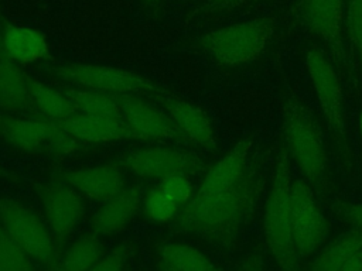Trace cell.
<instances>
[{"mask_svg": "<svg viewBox=\"0 0 362 271\" xmlns=\"http://www.w3.org/2000/svg\"><path fill=\"white\" fill-rule=\"evenodd\" d=\"M291 224L300 260L317 253L329 236V226L320 210L311 186L304 179L291 182Z\"/></svg>", "mask_w": 362, "mask_h": 271, "instance_id": "30bf717a", "label": "cell"}, {"mask_svg": "<svg viewBox=\"0 0 362 271\" xmlns=\"http://www.w3.org/2000/svg\"><path fill=\"white\" fill-rule=\"evenodd\" d=\"M154 263L157 271H223L202 250L180 240H160Z\"/></svg>", "mask_w": 362, "mask_h": 271, "instance_id": "ffe728a7", "label": "cell"}, {"mask_svg": "<svg viewBox=\"0 0 362 271\" xmlns=\"http://www.w3.org/2000/svg\"><path fill=\"white\" fill-rule=\"evenodd\" d=\"M0 138L20 152L55 158L74 155L89 145L72 137L49 119L23 117L8 113H0Z\"/></svg>", "mask_w": 362, "mask_h": 271, "instance_id": "277c9868", "label": "cell"}, {"mask_svg": "<svg viewBox=\"0 0 362 271\" xmlns=\"http://www.w3.org/2000/svg\"><path fill=\"white\" fill-rule=\"evenodd\" d=\"M359 131H361V137H362V110L359 114Z\"/></svg>", "mask_w": 362, "mask_h": 271, "instance_id": "d590c367", "label": "cell"}, {"mask_svg": "<svg viewBox=\"0 0 362 271\" xmlns=\"http://www.w3.org/2000/svg\"><path fill=\"white\" fill-rule=\"evenodd\" d=\"M158 188L181 207L187 205L195 195V189L189 176L184 174H174L163 178L158 183Z\"/></svg>", "mask_w": 362, "mask_h": 271, "instance_id": "f1b7e54d", "label": "cell"}, {"mask_svg": "<svg viewBox=\"0 0 362 271\" xmlns=\"http://www.w3.org/2000/svg\"><path fill=\"white\" fill-rule=\"evenodd\" d=\"M105 254L100 237L90 231L69 244L52 271H89Z\"/></svg>", "mask_w": 362, "mask_h": 271, "instance_id": "7402d4cb", "label": "cell"}, {"mask_svg": "<svg viewBox=\"0 0 362 271\" xmlns=\"http://www.w3.org/2000/svg\"><path fill=\"white\" fill-rule=\"evenodd\" d=\"M136 248L133 241H122L107 251L89 271H130Z\"/></svg>", "mask_w": 362, "mask_h": 271, "instance_id": "4316f807", "label": "cell"}, {"mask_svg": "<svg viewBox=\"0 0 362 271\" xmlns=\"http://www.w3.org/2000/svg\"><path fill=\"white\" fill-rule=\"evenodd\" d=\"M305 66L328 127L345 141L344 95L335 69L320 49L307 52Z\"/></svg>", "mask_w": 362, "mask_h": 271, "instance_id": "7c38bea8", "label": "cell"}, {"mask_svg": "<svg viewBox=\"0 0 362 271\" xmlns=\"http://www.w3.org/2000/svg\"><path fill=\"white\" fill-rule=\"evenodd\" d=\"M273 31V18H253L209 31L195 40V47L218 64L235 66L257 59Z\"/></svg>", "mask_w": 362, "mask_h": 271, "instance_id": "5b68a950", "label": "cell"}, {"mask_svg": "<svg viewBox=\"0 0 362 271\" xmlns=\"http://www.w3.org/2000/svg\"><path fill=\"white\" fill-rule=\"evenodd\" d=\"M151 99L173 119L188 143L199 145L208 151H216L218 141L215 128L208 113L202 107L170 93L154 95Z\"/></svg>", "mask_w": 362, "mask_h": 271, "instance_id": "5bb4252c", "label": "cell"}, {"mask_svg": "<svg viewBox=\"0 0 362 271\" xmlns=\"http://www.w3.org/2000/svg\"><path fill=\"white\" fill-rule=\"evenodd\" d=\"M245 1L246 0H206L197 11L198 14H206V16L218 14V13H223L230 8H235Z\"/></svg>", "mask_w": 362, "mask_h": 271, "instance_id": "f546056e", "label": "cell"}, {"mask_svg": "<svg viewBox=\"0 0 362 271\" xmlns=\"http://www.w3.org/2000/svg\"><path fill=\"white\" fill-rule=\"evenodd\" d=\"M123 120L141 141H174L189 144L173 119L139 95H115Z\"/></svg>", "mask_w": 362, "mask_h": 271, "instance_id": "8fae6325", "label": "cell"}, {"mask_svg": "<svg viewBox=\"0 0 362 271\" xmlns=\"http://www.w3.org/2000/svg\"><path fill=\"white\" fill-rule=\"evenodd\" d=\"M64 95L71 100L78 113L86 116H102V117H116L123 119L122 109L115 97V95L86 89L68 86L61 89Z\"/></svg>", "mask_w": 362, "mask_h": 271, "instance_id": "cb8c5ba5", "label": "cell"}, {"mask_svg": "<svg viewBox=\"0 0 362 271\" xmlns=\"http://www.w3.org/2000/svg\"><path fill=\"white\" fill-rule=\"evenodd\" d=\"M284 147L303 174L305 182L322 188L327 174V151L322 131L310 109L297 97L290 96L283 110Z\"/></svg>", "mask_w": 362, "mask_h": 271, "instance_id": "3957f363", "label": "cell"}, {"mask_svg": "<svg viewBox=\"0 0 362 271\" xmlns=\"http://www.w3.org/2000/svg\"><path fill=\"white\" fill-rule=\"evenodd\" d=\"M235 271H264V257L262 250H250L239 263Z\"/></svg>", "mask_w": 362, "mask_h": 271, "instance_id": "4dcf8cb0", "label": "cell"}, {"mask_svg": "<svg viewBox=\"0 0 362 271\" xmlns=\"http://www.w3.org/2000/svg\"><path fill=\"white\" fill-rule=\"evenodd\" d=\"M28 89L40 117H45L55 123H59L78 113L62 90L54 89L30 75Z\"/></svg>", "mask_w": 362, "mask_h": 271, "instance_id": "603a6c76", "label": "cell"}, {"mask_svg": "<svg viewBox=\"0 0 362 271\" xmlns=\"http://www.w3.org/2000/svg\"><path fill=\"white\" fill-rule=\"evenodd\" d=\"M34 192L41 202L47 224L58 247L62 248L86 213L85 198L57 176L35 182Z\"/></svg>", "mask_w": 362, "mask_h": 271, "instance_id": "ba28073f", "label": "cell"}, {"mask_svg": "<svg viewBox=\"0 0 362 271\" xmlns=\"http://www.w3.org/2000/svg\"><path fill=\"white\" fill-rule=\"evenodd\" d=\"M146 3H147L151 8H154V7L158 4V0H146Z\"/></svg>", "mask_w": 362, "mask_h": 271, "instance_id": "e575fe53", "label": "cell"}, {"mask_svg": "<svg viewBox=\"0 0 362 271\" xmlns=\"http://www.w3.org/2000/svg\"><path fill=\"white\" fill-rule=\"evenodd\" d=\"M0 179H6V181H11V182H18V176H16L13 172H10L3 165H0Z\"/></svg>", "mask_w": 362, "mask_h": 271, "instance_id": "836d02e7", "label": "cell"}, {"mask_svg": "<svg viewBox=\"0 0 362 271\" xmlns=\"http://www.w3.org/2000/svg\"><path fill=\"white\" fill-rule=\"evenodd\" d=\"M362 248V231L351 227L318 250L307 271H339Z\"/></svg>", "mask_w": 362, "mask_h": 271, "instance_id": "44dd1931", "label": "cell"}, {"mask_svg": "<svg viewBox=\"0 0 362 271\" xmlns=\"http://www.w3.org/2000/svg\"><path fill=\"white\" fill-rule=\"evenodd\" d=\"M300 14L305 25L329 47L334 58L344 64V0H301Z\"/></svg>", "mask_w": 362, "mask_h": 271, "instance_id": "9a60e30c", "label": "cell"}, {"mask_svg": "<svg viewBox=\"0 0 362 271\" xmlns=\"http://www.w3.org/2000/svg\"><path fill=\"white\" fill-rule=\"evenodd\" d=\"M0 42L6 54L18 65H31L52 59L51 48L45 35L31 27L3 21Z\"/></svg>", "mask_w": 362, "mask_h": 271, "instance_id": "d6986e66", "label": "cell"}, {"mask_svg": "<svg viewBox=\"0 0 362 271\" xmlns=\"http://www.w3.org/2000/svg\"><path fill=\"white\" fill-rule=\"evenodd\" d=\"M339 271H362V248L355 253Z\"/></svg>", "mask_w": 362, "mask_h": 271, "instance_id": "d6a6232c", "label": "cell"}, {"mask_svg": "<svg viewBox=\"0 0 362 271\" xmlns=\"http://www.w3.org/2000/svg\"><path fill=\"white\" fill-rule=\"evenodd\" d=\"M47 73L58 80L76 85L79 88L93 89L110 95H165L170 93L165 88L153 79L140 73L100 64L71 62L54 65L47 69Z\"/></svg>", "mask_w": 362, "mask_h": 271, "instance_id": "8992f818", "label": "cell"}, {"mask_svg": "<svg viewBox=\"0 0 362 271\" xmlns=\"http://www.w3.org/2000/svg\"><path fill=\"white\" fill-rule=\"evenodd\" d=\"M139 178L163 179L174 174L197 175L206 171L205 161L194 151L177 147H147L126 152L119 159Z\"/></svg>", "mask_w": 362, "mask_h": 271, "instance_id": "9c48e42d", "label": "cell"}, {"mask_svg": "<svg viewBox=\"0 0 362 271\" xmlns=\"http://www.w3.org/2000/svg\"><path fill=\"white\" fill-rule=\"evenodd\" d=\"M0 271H37L35 261L0 224Z\"/></svg>", "mask_w": 362, "mask_h": 271, "instance_id": "484cf974", "label": "cell"}, {"mask_svg": "<svg viewBox=\"0 0 362 271\" xmlns=\"http://www.w3.org/2000/svg\"><path fill=\"white\" fill-rule=\"evenodd\" d=\"M342 216L351 224V227L362 231V202L345 205L342 207Z\"/></svg>", "mask_w": 362, "mask_h": 271, "instance_id": "1f68e13d", "label": "cell"}, {"mask_svg": "<svg viewBox=\"0 0 362 271\" xmlns=\"http://www.w3.org/2000/svg\"><path fill=\"white\" fill-rule=\"evenodd\" d=\"M0 224L38 264L51 271L59 260V247L48 224L30 206L14 198H0Z\"/></svg>", "mask_w": 362, "mask_h": 271, "instance_id": "52a82bcc", "label": "cell"}, {"mask_svg": "<svg viewBox=\"0 0 362 271\" xmlns=\"http://www.w3.org/2000/svg\"><path fill=\"white\" fill-rule=\"evenodd\" d=\"M143 196V186L134 183L100 203L90 219L92 233L109 237L124 230L141 209Z\"/></svg>", "mask_w": 362, "mask_h": 271, "instance_id": "2e32d148", "label": "cell"}, {"mask_svg": "<svg viewBox=\"0 0 362 271\" xmlns=\"http://www.w3.org/2000/svg\"><path fill=\"white\" fill-rule=\"evenodd\" d=\"M267 181V152L252 136L239 138L205 171L192 199L170 223L171 230L233 250L257 212Z\"/></svg>", "mask_w": 362, "mask_h": 271, "instance_id": "6da1fadb", "label": "cell"}, {"mask_svg": "<svg viewBox=\"0 0 362 271\" xmlns=\"http://www.w3.org/2000/svg\"><path fill=\"white\" fill-rule=\"evenodd\" d=\"M54 176L71 185L83 198L99 203L106 202L126 188L124 168L120 161L76 169H59Z\"/></svg>", "mask_w": 362, "mask_h": 271, "instance_id": "4fadbf2b", "label": "cell"}, {"mask_svg": "<svg viewBox=\"0 0 362 271\" xmlns=\"http://www.w3.org/2000/svg\"><path fill=\"white\" fill-rule=\"evenodd\" d=\"M66 133L86 144H103L116 141H132L140 137L123 119L86 116L76 113L58 123Z\"/></svg>", "mask_w": 362, "mask_h": 271, "instance_id": "e0dca14e", "label": "cell"}, {"mask_svg": "<svg viewBox=\"0 0 362 271\" xmlns=\"http://www.w3.org/2000/svg\"><path fill=\"white\" fill-rule=\"evenodd\" d=\"M345 25L351 49L362 71V0H349Z\"/></svg>", "mask_w": 362, "mask_h": 271, "instance_id": "83f0119b", "label": "cell"}, {"mask_svg": "<svg viewBox=\"0 0 362 271\" xmlns=\"http://www.w3.org/2000/svg\"><path fill=\"white\" fill-rule=\"evenodd\" d=\"M0 113L40 117L28 89V73L14 62L0 42Z\"/></svg>", "mask_w": 362, "mask_h": 271, "instance_id": "ac0fdd59", "label": "cell"}, {"mask_svg": "<svg viewBox=\"0 0 362 271\" xmlns=\"http://www.w3.org/2000/svg\"><path fill=\"white\" fill-rule=\"evenodd\" d=\"M291 171L290 155L281 145L276 158L272 186L263 210V236L266 247L280 271H300L291 224Z\"/></svg>", "mask_w": 362, "mask_h": 271, "instance_id": "7a4b0ae2", "label": "cell"}, {"mask_svg": "<svg viewBox=\"0 0 362 271\" xmlns=\"http://www.w3.org/2000/svg\"><path fill=\"white\" fill-rule=\"evenodd\" d=\"M143 215L147 220L157 224L171 223L180 213L181 206L167 196L158 186L150 188L141 202Z\"/></svg>", "mask_w": 362, "mask_h": 271, "instance_id": "d4e9b609", "label": "cell"}]
</instances>
